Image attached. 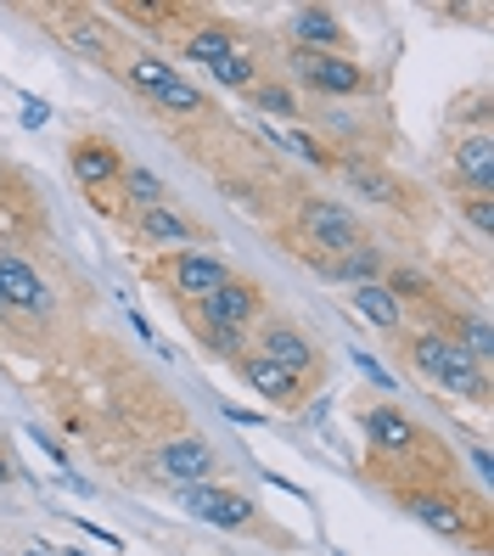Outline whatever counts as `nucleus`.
Masks as SVG:
<instances>
[{"label": "nucleus", "instance_id": "obj_6", "mask_svg": "<svg viewBox=\"0 0 494 556\" xmlns=\"http://www.w3.org/2000/svg\"><path fill=\"white\" fill-rule=\"evenodd\" d=\"M0 299L12 309H28V315H51V292L23 258H0Z\"/></svg>", "mask_w": 494, "mask_h": 556}, {"label": "nucleus", "instance_id": "obj_3", "mask_svg": "<svg viewBox=\"0 0 494 556\" xmlns=\"http://www.w3.org/2000/svg\"><path fill=\"white\" fill-rule=\"evenodd\" d=\"M152 472H157L163 483H175V489H186V483H208V472H214V450H208L203 439H169V444L152 455Z\"/></svg>", "mask_w": 494, "mask_h": 556}, {"label": "nucleus", "instance_id": "obj_17", "mask_svg": "<svg viewBox=\"0 0 494 556\" xmlns=\"http://www.w3.org/2000/svg\"><path fill=\"white\" fill-rule=\"evenodd\" d=\"M410 517L427 522V529H439V534H460V511L449 501H433V495H410Z\"/></svg>", "mask_w": 494, "mask_h": 556}, {"label": "nucleus", "instance_id": "obj_14", "mask_svg": "<svg viewBox=\"0 0 494 556\" xmlns=\"http://www.w3.org/2000/svg\"><path fill=\"white\" fill-rule=\"evenodd\" d=\"M74 175H79L85 186H107V180L118 175V152H113L107 141H79V147H74Z\"/></svg>", "mask_w": 494, "mask_h": 556}, {"label": "nucleus", "instance_id": "obj_13", "mask_svg": "<svg viewBox=\"0 0 494 556\" xmlns=\"http://www.w3.org/2000/svg\"><path fill=\"white\" fill-rule=\"evenodd\" d=\"M292 35H299V51H320V46H338L343 28L326 7H304L299 17H292Z\"/></svg>", "mask_w": 494, "mask_h": 556}, {"label": "nucleus", "instance_id": "obj_18", "mask_svg": "<svg viewBox=\"0 0 494 556\" xmlns=\"http://www.w3.org/2000/svg\"><path fill=\"white\" fill-rule=\"evenodd\" d=\"M349 186L354 191H366V198H377V203H388V208H400V191H393V180H382L377 169H366V163H349Z\"/></svg>", "mask_w": 494, "mask_h": 556}, {"label": "nucleus", "instance_id": "obj_31", "mask_svg": "<svg viewBox=\"0 0 494 556\" xmlns=\"http://www.w3.org/2000/svg\"><path fill=\"white\" fill-rule=\"evenodd\" d=\"M287 147L299 152V157H309V163H320V157H326V152H320V147H315L309 136H287Z\"/></svg>", "mask_w": 494, "mask_h": 556}, {"label": "nucleus", "instance_id": "obj_10", "mask_svg": "<svg viewBox=\"0 0 494 556\" xmlns=\"http://www.w3.org/2000/svg\"><path fill=\"white\" fill-rule=\"evenodd\" d=\"M175 281H180V292H191V299H208V292H219L230 281V270L219 265V258H208V253H186L175 265Z\"/></svg>", "mask_w": 494, "mask_h": 556}, {"label": "nucleus", "instance_id": "obj_32", "mask_svg": "<svg viewBox=\"0 0 494 556\" xmlns=\"http://www.w3.org/2000/svg\"><path fill=\"white\" fill-rule=\"evenodd\" d=\"M7 478H12V467H7V455H0V489H7Z\"/></svg>", "mask_w": 494, "mask_h": 556}, {"label": "nucleus", "instance_id": "obj_7", "mask_svg": "<svg viewBox=\"0 0 494 556\" xmlns=\"http://www.w3.org/2000/svg\"><path fill=\"white\" fill-rule=\"evenodd\" d=\"M258 359H270V366H281V371H292V377H304L309 366H315V349H309V338H299L292 326H265V338H258Z\"/></svg>", "mask_w": 494, "mask_h": 556}, {"label": "nucleus", "instance_id": "obj_12", "mask_svg": "<svg viewBox=\"0 0 494 556\" xmlns=\"http://www.w3.org/2000/svg\"><path fill=\"white\" fill-rule=\"evenodd\" d=\"M242 377H248V388L253 394H265V400H276V405H287L292 394H299V377L292 371H281V366H270V359H242Z\"/></svg>", "mask_w": 494, "mask_h": 556}, {"label": "nucleus", "instance_id": "obj_29", "mask_svg": "<svg viewBox=\"0 0 494 556\" xmlns=\"http://www.w3.org/2000/svg\"><path fill=\"white\" fill-rule=\"evenodd\" d=\"M46 118H51V108L40 102V96H23V124L28 129H46Z\"/></svg>", "mask_w": 494, "mask_h": 556}, {"label": "nucleus", "instance_id": "obj_19", "mask_svg": "<svg viewBox=\"0 0 494 556\" xmlns=\"http://www.w3.org/2000/svg\"><path fill=\"white\" fill-rule=\"evenodd\" d=\"M377 270H382V253H377V248H366V242H359L354 253H343V258H338V276H349L354 287H366Z\"/></svg>", "mask_w": 494, "mask_h": 556}, {"label": "nucleus", "instance_id": "obj_11", "mask_svg": "<svg viewBox=\"0 0 494 556\" xmlns=\"http://www.w3.org/2000/svg\"><path fill=\"white\" fill-rule=\"evenodd\" d=\"M366 439H371L377 450H410V444H416V428H410L405 410L377 405V410H366Z\"/></svg>", "mask_w": 494, "mask_h": 556}, {"label": "nucleus", "instance_id": "obj_27", "mask_svg": "<svg viewBox=\"0 0 494 556\" xmlns=\"http://www.w3.org/2000/svg\"><path fill=\"white\" fill-rule=\"evenodd\" d=\"M208 349L214 354H242V326H208Z\"/></svg>", "mask_w": 494, "mask_h": 556}, {"label": "nucleus", "instance_id": "obj_22", "mask_svg": "<svg viewBox=\"0 0 494 556\" xmlns=\"http://www.w3.org/2000/svg\"><path fill=\"white\" fill-rule=\"evenodd\" d=\"M175 68H169V62H157V56H136V62H129V85H136V90H157L163 79H169Z\"/></svg>", "mask_w": 494, "mask_h": 556}, {"label": "nucleus", "instance_id": "obj_15", "mask_svg": "<svg viewBox=\"0 0 494 556\" xmlns=\"http://www.w3.org/2000/svg\"><path fill=\"white\" fill-rule=\"evenodd\" d=\"M354 315H366L371 326H382V332H393V326H400V299H393L388 287L366 281V287H354Z\"/></svg>", "mask_w": 494, "mask_h": 556}, {"label": "nucleus", "instance_id": "obj_25", "mask_svg": "<svg viewBox=\"0 0 494 556\" xmlns=\"http://www.w3.org/2000/svg\"><path fill=\"white\" fill-rule=\"evenodd\" d=\"M124 186H129V198L147 203V208H157V198H163V180H157V175H147V169H129V175H124Z\"/></svg>", "mask_w": 494, "mask_h": 556}, {"label": "nucleus", "instance_id": "obj_1", "mask_svg": "<svg viewBox=\"0 0 494 556\" xmlns=\"http://www.w3.org/2000/svg\"><path fill=\"white\" fill-rule=\"evenodd\" d=\"M410 354H416V366H421L427 382L449 388V394H483V366H478L467 349H460V338L421 332V338L410 343Z\"/></svg>", "mask_w": 494, "mask_h": 556}, {"label": "nucleus", "instance_id": "obj_4", "mask_svg": "<svg viewBox=\"0 0 494 556\" xmlns=\"http://www.w3.org/2000/svg\"><path fill=\"white\" fill-rule=\"evenodd\" d=\"M292 68H299V79L309 90H326V96H354L366 85V74L349 56H326V51H292Z\"/></svg>", "mask_w": 494, "mask_h": 556}, {"label": "nucleus", "instance_id": "obj_20", "mask_svg": "<svg viewBox=\"0 0 494 556\" xmlns=\"http://www.w3.org/2000/svg\"><path fill=\"white\" fill-rule=\"evenodd\" d=\"M230 51H237V46H230L225 28H203V35H191V46H186V56L191 62H208V68H214V62H225Z\"/></svg>", "mask_w": 494, "mask_h": 556}, {"label": "nucleus", "instance_id": "obj_16", "mask_svg": "<svg viewBox=\"0 0 494 556\" xmlns=\"http://www.w3.org/2000/svg\"><path fill=\"white\" fill-rule=\"evenodd\" d=\"M152 102L169 108V113H203V90H197L191 79H180V74H169V79L152 90Z\"/></svg>", "mask_w": 494, "mask_h": 556}, {"label": "nucleus", "instance_id": "obj_5", "mask_svg": "<svg viewBox=\"0 0 494 556\" xmlns=\"http://www.w3.org/2000/svg\"><path fill=\"white\" fill-rule=\"evenodd\" d=\"M299 219H304V231H309L320 248H332V253H354V248H359V225H354V214H349L343 203L309 198V203L299 208Z\"/></svg>", "mask_w": 494, "mask_h": 556}, {"label": "nucleus", "instance_id": "obj_24", "mask_svg": "<svg viewBox=\"0 0 494 556\" xmlns=\"http://www.w3.org/2000/svg\"><path fill=\"white\" fill-rule=\"evenodd\" d=\"M253 102H258V113H276V118H292V113H299L292 90H281V85H258V90H253Z\"/></svg>", "mask_w": 494, "mask_h": 556}, {"label": "nucleus", "instance_id": "obj_8", "mask_svg": "<svg viewBox=\"0 0 494 556\" xmlns=\"http://www.w3.org/2000/svg\"><path fill=\"white\" fill-rule=\"evenodd\" d=\"M197 309H203V326H248V315H253V287L225 281L219 292L197 299Z\"/></svg>", "mask_w": 494, "mask_h": 556}, {"label": "nucleus", "instance_id": "obj_9", "mask_svg": "<svg viewBox=\"0 0 494 556\" xmlns=\"http://www.w3.org/2000/svg\"><path fill=\"white\" fill-rule=\"evenodd\" d=\"M455 180H467L478 198H489V186H494V141L489 136H472L455 147Z\"/></svg>", "mask_w": 494, "mask_h": 556}, {"label": "nucleus", "instance_id": "obj_21", "mask_svg": "<svg viewBox=\"0 0 494 556\" xmlns=\"http://www.w3.org/2000/svg\"><path fill=\"white\" fill-rule=\"evenodd\" d=\"M141 231H147V237H157V242H186V237H191V225H186V219H175L169 208L157 203V208H147V214H141Z\"/></svg>", "mask_w": 494, "mask_h": 556}, {"label": "nucleus", "instance_id": "obj_2", "mask_svg": "<svg viewBox=\"0 0 494 556\" xmlns=\"http://www.w3.org/2000/svg\"><path fill=\"white\" fill-rule=\"evenodd\" d=\"M175 495H180L186 517H203V522H214V529H242V522L253 517V501L237 495V489H219V483H186V489H175Z\"/></svg>", "mask_w": 494, "mask_h": 556}, {"label": "nucleus", "instance_id": "obj_26", "mask_svg": "<svg viewBox=\"0 0 494 556\" xmlns=\"http://www.w3.org/2000/svg\"><path fill=\"white\" fill-rule=\"evenodd\" d=\"M460 349H467L478 366L494 354V332H489V320H467V338H460Z\"/></svg>", "mask_w": 494, "mask_h": 556}, {"label": "nucleus", "instance_id": "obj_23", "mask_svg": "<svg viewBox=\"0 0 494 556\" xmlns=\"http://www.w3.org/2000/svg\"><path fill=\"white\" fill-rule=\"evenodd\" d=\"M214 79L230 85V90H248V85H253V62H248L242 51H230L225 62H214Z\"/></svg>", "mask_w": 494, "mask_h": 556}, {"label": "nucleus", "instance_id": "obj_30", "mask_svg": "<svg viewBox=\"0 0 494 556\" xmlns=\"http://www.w3.org/2000/svg\"><path fill=\"white\" fill-rule=\"evenodd\" d=\"M354 359H359V371H366V377H371V382H377V388H393V382H388V371H382V366H377V359H371V354H366V349H359V354H354Z\"/></svg>", "mask_w": 494, "mask_h": 556}, {"label": "nucleus", "instance_id": "obj_28", "mask_svg": "<svg viewBox=\"0 0 494 556\" xmlns=\"http://www.w3.org/2000/svg\"><path fill=\"white\" fill-rule=\"evenodd\" d=\"M467 219L478 225L483 237H494V198H472V203H467Z\"/></svg>", "mask_w": 494, "mask_h": 556}, {"label": "nucleus", "instance_id": "obj_33", "mask_svg": "<svg viewBox=\"0 0 494 556\" xmlns=\"http://www.w3.org/2000/svg\"><path fill=\"white\" fill-rule=\"evenodd\" d=\"M0 309H7V299H0Z\"/></svg>", "mask_w": 494, "mask_h": 556}]
</instances>
